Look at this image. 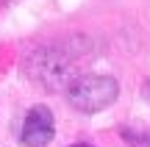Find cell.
I'll use <instances>...</instances> for the list:
<instances>
[{"instance_id":"4","label":"cell","mask_w":150,"mask_h":147,"mask_svg":"<svg viewBox=\"0 0 150 147\" xmlns=\"http://www.w3.org/2000/svg\"><path fill=\"white\" fill-rule=\"evenodd\" d=\"M125 139H128L134 147H150V131H145V133H134V131H128V133H122Z\"/></svg>"},{"instance_id":"2","label":"cell","mask_w":150,"mask_h":147,"mask_svg":"<svg viewBox=\"0 0 150 147\" xmlns=\"http://www.w3.org/2000/svg\"><path fill=\"white\" fill-rule=\"evenodd\" d=\"M120 86L111 75H75L67 86V100L83 114H97L117 100Z\"/></svg>"},{"instance_id":"5","label":"cell","mask_w":150,"mask_h":147,"mask_svg":"<svg viewBox=\"0 0 150 147\" xmlns=\"http://www.w3.org/2000/svg\"><path fill=\"white\" fill-rule=\"evenodd\" d=\"M70 147H92V144H86V142H81V144H70Z\"/></svg>"},{"instance_id":"3","label":"cell","mask_w":150,"mask_h":147,"mask_svg":"<svg viewBox=\"0 0 150 147\" xmlns=\"http://www.w3.org/2000/svg\"><path fill=\"white\" fill-rule=\"evenodd\" d=\"M56 136V122L53 114H50L47 106H33L25 114V122H22V144L25 147H45L47 142H53Z\"/></svg>"},{"instance_id":"1","label":"cell","mask_w":150,"mask_h":147,"mask_svg":"<svg viewBox=\"0 0 150 147\" xmlns=\"http://www.w3.org/2000/svg\"><path fill=\"white\" fill-rule=\"evenodd\" d=\"M25 75L42 89L56 92L61 86H70V81L75 78L72 58L64 53V47H36L25 58Z\"/></svg>"}]
</instances>
